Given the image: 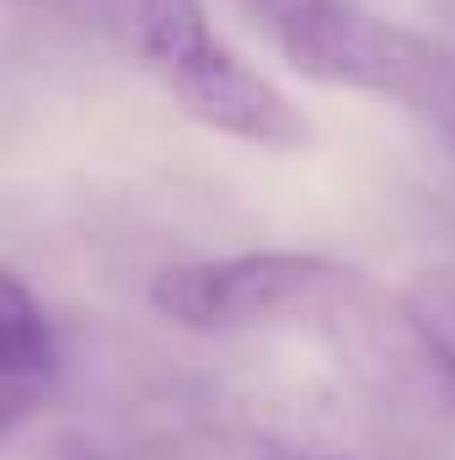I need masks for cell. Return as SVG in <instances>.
I'll use <instances>...</instances> for the list:
<instances>
[{"label":"cell","mask_w":455,"mask_h":460,"mask_svg":"<svg viewBox=\"0 0 455 460\" xmlns=\"http://www.w3.org/2000/svg\"><path fill=\"white\" fill-rule=\"evenodd\" d=\"M150 305L188 332L311 338L364 385L397 402H445L451 385L424 343L407 295H386L370 273L317 252H241L156 273Z\"/></svg>","instance_id":"obj_1"},{"label":"cell","mask_w":455,"mask_h":460,"mask_svg":"<svg viewBox=\"0 0 455 460\" xmlns=\"http://www.w3.org/2000/svg\"><path fill=\"white\" fill-rule=\"evenodd\" d=\"M134 38L156 81L193 123L263 150H300L311 139L306 113L220 43L204 0H134Z\"/></svg>","instance_id":"obj_2"},{"label":"cell","mask_w":455,"mask_h":460,"mask_svg":"<svg viewBox=\"0 0 455 460\" xmlns=\"http://www.w3.org/2000/svg\"><path fill=\"white\" fill-rule=\"evenodd\" d=\"M273 43L290 59V70H300L306 81L391 97L418 118H429L455 145V49L413 27L380 22L353 0H317Z\"/></svg>","instance_id":"obj_3"},{"label":"cell","mask_w":455,"mask_h":460,"mask_svg":"<svg viewBox=\"0 0 455 460\" xmlns=\"http://www.w3.org/2000/svg\"><path fill=\"white\" fill-rule=\"evenodd\" d=\"M59 380V338L32 289L16 273H0V434H22V423L43 407Z\"/></svg>","instance_id":"obj_4"},{"label":"cell","mask_w":455,"mask_h":460,"mask_svg":"<svg viewBox=\"0 0 455 460\" xmlns=\"http://www.w3.org/2000/svg\"><path fill=\"white\" fill-rule=\"evenodd\" d=\"M407 305H413V322H418V332H424V343H429V353H434V364H440V375H445V385L455 396V279L451 273L418 279L407 289Z\"/></svg>","instance_id":"obj_5"},{"label":"cell","mask_w":455,"mask_h":460,"mask_svg":"<svg viewBox=\"0 0 455 460\" xmlns=\"http://www.w3.org/2000/svg\"><path fill=\"white\" fill-rule=\"evenodd\" d=\"M161 460H343L327 450H306L273 434H204V439H183Z\"/></svg>","instance_id":"obj_6"},{"label":"cell","mask_w":455,"mask_h":460,"mask_svg":"<svg viewBox=\"0 0 455 460\" xmlns=\"http://www.w3.org/2000/svg\"><path fill=\"white\" fill-rule=\"evenodd\" d=\"M32 5L59 22H76V27H103L118 16V0H32Z\"/></svg>","instance_id":"obj_7"},{"label":"cell","mask_w":455,"mask_h":460,"mask_svg":"<svg viewBox=\"0 0 455 460\" xmlns=\"http://www.w3.org/2000/svg\"><path fill=\"white\" fill-rule=\"evenodd\" d=\"M241 5H246V11H252L263 27H268V38H279V32H284V27L300 16V11H311L317 0H241Z\"/></svg>","instance_id":"obj_8"},{"label":"cell","mask_w":455,"mask_h":460,"mask_svg":"<svg viewBox=\"0 0 455 460\" xmlns=\"http://www.w3.org/2000/svg\"><path fill=\"white\" fill-rule=\"evenodd\" d=\"M54 460H113V456H103L97 445H81V439H59Z\"/></svg>","instance_id":"obj_9"},{"label":"cell","mask_w":455,"mask_h":460,"mask_svg":"<svg viewBox=\"0 0 455 460\" xmlns=\"http://www.w3.org/2000/svg\"><path fill=\"white\" fill-rule=\"evenodd\" d=\"M445 11H451V16H455V0H445Z\"/></svg>","instance_id":"obj_10"}]
</instances>
